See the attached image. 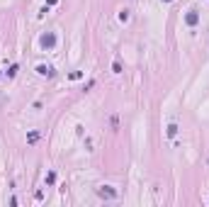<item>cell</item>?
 <instances>
[{"label": "cell", "mask_w": 209, "mask_h": 207, "mask_svg": "<svg viewBox=\"0 0 209 207\" xmlns=\"http://www.w3.org/2000/svg\"><path fill=\"white\" fill-rule=\"evenodd\" d=\"M39 44H41L44 49H51V47L56 44V37H54V34H44V37L39 39Z\"/></svg>", "instance_id": "1"}, {"label": "cell", "mask_w": 209, "mask_h": 207, "mask_svg": "<svg viewBox=\"0 0 209 207\" xmlns=\"http://www.w3.org/2000/svg\"><path fill=\"white\" fill-rule=\"evenodd\" d=\"M36 71H39L41 76H54V68H51V66H44V64H41L39 68H36Z\"/></svg>", "instance_id": "2"}, {"label": "cell", "mask_w": 209, "mask_h": 207, "mask_svg": "<svg viewBox=\"0 0 209 207\" xmlns=\"http://www.w3.org/2000/svg\"><path fill=\"white\" fill-rule=\"evenodd\" d=\"M185 20H187V25H197V12H195V10H190Z\"/></svg>", "instance_id": "3"}, {"label": "cell", "mask_w": 209, "mask_h": 207, "mask_svg": "<svg viewBox=\"0 0 209 207\" xmlns=\"http://www.w3.org/2000/svg\"><path fill=\"white\" fill-rule=\"evenodd\" d=\"M100 195L102 198H114V190H109V185H105V188L100 190Z\"/></svg>", "instance_id": "4"}, {"label": "cell", "mask_w": 209, "mask_h": 207, "mask_svg": "<svg viewBox=\"0 0 209 207\" xmlns=\"http://www.w3.org/2000/svg\"><path fill=\"white\" fill-rule=\"evenodd\" d=\"M119 20H122V22H127V20H129V10H122V12H119Z\"/></svg>", "instance_id": "5"}, {"label": "cell", "mask_w": 209, "mask_h": 207, "mask_svg": "<svg viewBox=\"0 0 209 207\" xmlns=\"http://www.w3.org/2000/svg\"><path fill=\"white\" fill-rule=\"evenodd\" d=\"M168 134H170V137H175V134H178V127H175V124H170V127H168Z\"/></svg>", "instance_id": "6"}, {"label": "cell", "mask_w": 209, "mask_h": 207, "mask_svg": "<svg viewBox=\"0 0 209 207\" xmlns=\"http://www.w3.org/2000/svg\"><path fill=\"white\" fill-rule=\"evenodd\" d=\"M36 139H39V134H36V132H32V134H29V144H34Z\"/></svg>", "instance_id": "7"}]
</instances>
